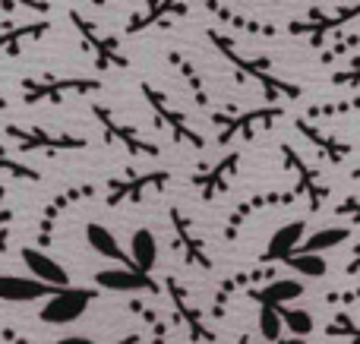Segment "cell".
<instances>
[{"mask_svg":"<svg viewBox=\"0 0 360 344\" xmlns=\"http://www.w3.org/2000/svg\"><path fill=\"white\" fill-rule=\"evenodd\" d=\"M205 38H209L212 48H215L218 54H221L224 60L237 70V79L240 82H247V79L256 82L269 101H281V105H285V101L300 98V86H294V82H288V79H278V76L272 73V67H269V57L240 54V51L234 48V41H231L224 32H218V29H205Z\"/></svg>","mask_w":360,"mask_h":344,"instance_id":"obj_1","label":"cell"},{"mask_svg":"<svg viewBox=\"0 0 360 344\" xmlns=\"http://www.w3.org/2000/svg\"><path fill=\"white\" fill-rule=\"evenodd\" d=\"M22 88V105H63L67 98L76 95H95L105 88L101 79H82V76H25L19 82Z\"/></svg>","mask_w":360,"mask_h":344,"instance_id":"obj_2","label":"cell"},{"mask_svg":"<svg viewBox=\"0 0 360 344\" xmlns=\"http://www.w3.org/2000/svg\"><path fill=\"white\" fill-rule=\"evenodd\" d=\"M143 98H146V105L152 107L155 124L162 126L174 143H184V145H190V149H205V136H199V133L193 130L190 120H186V114L180 111L162 88H155L152 82H143Z\"/></svg>","mask_w":360,"mask_h":344,"instance_id":"obj_3","label":"cell"},{"mask_svg":"<svg viewBox=\"0 0 360 344\" xmlns=\"http://www.w3.org/2000/svg\"><path fill=\"white\" fill-rule=\"evenodd\" d=\"M171 171H143V174H124V177H111L105 183V202L108 209H120V206H139L146 202L149 193H162L171 183Z\"/></svg>","mask_w":360,"mask_h":344,"instance_id":"obj_4","label":"cell"},{"mask_svg":"<svg viewBox=\"0 0 360 344\" xmlns=\"http://www.w3.org/2000/svg\"><path fill=\"white\" fill-rule=\"evenodd\" d=\"M360 16V0L351 6H310L304 19H291L288 22V35H310L313 44H323L329 35L342 32L348 22Z\"/></svg>","mask_w":360,"mask_h":344,"instance_id":"obj_5","label":"cell"},{"mask_svg":"<svg viewBox=\"0 0 360 344\" xmlns=\"http://www.w3.org/2000/svg\"><path fill=\"white\" fill-rule=\"evenodd\" d=\"M278 117H285V105H269V107H250V111H234L231 107L228 114L221 111H212L209 120L215 126H221V133H218V143L228 145L231 139H253L256 130H262V126L275 124Z\"/></svg>","mask_w":360,"mask_h":344,"instance_id":"obj_6","label":"cell"},{"mask_svg":"<svg viewBox=\"0 0 360 344\" xmlns=\"http://www.w3.org/2000/svg\"><path fill=\"white\" fill-rule=\"evenodd\" d=\"M70 22H73V29L79 32L82 44H86V51L95 57V63H98L101 70H124L130 67V60H127V54L120 51V41L114 35H108V32H101V25H95L89 16H82L79 10H70Z\"/></svg>","mask_w":360,"mask_h":344,"instance_id":"obj_7","label":"cell"},{"mask_svg":"<svg viewBox=\"0 0 360 344\" xmlns=\"http://www.w3.org/2000/svg\"><path fill=\"white\" fill-rule=\"evenodd\" d=\"M92 117L98 120L101 130H105V143L124 145V149L130 152V158H158V155H162V149H158L155 143H149V139H146L133 124H124V120H120L111 107L92 105Z\"/></svg>","mask_w":360,"mask_h":344,"instance_id":"obj_8","label":"cell"},{"mask_svg":"<svg viewBox=\"0 0 360 344\" xmlns=\"http://www.w3.org/2000/svg\"><path fill=\"white\" fill-rule=\"evenodd\" d=\"M4 133L22 152H51V155H60V152H82L89 145L82 136H73V133L41 130V126H16V124H10Z\"/></svg>","mask_w":360,"mask_h":344,"instance_id":"obj_9","label":"cell"},{"mask_svg":"<svg viewBox=\"0 0 360 344\" xmlns=\"http://www.w3.org/2000/svg\"><path fill=\"white\" fill-rule=\"evenodd\" d=\"M165 291H168L171 307H174V322L186 332V338H190L193 344H212L215 341V329H212L209 319H205V310H199L196 303L190 300V294L180 288L177 278H168V282H165Z\"/></svg>","mask_w":360,"mask_h":344,"instance_id":"obj_10","label":"cell"},{"mask_svg":"<svg viewBox=\"0 0 360 344\" xmlns=\"http://www.w3.org/2000/svg\"><path fill=\"white\" fill-rule=\"evenodd\" d=\"M95 297H98L95 288H63V291H57L54 297H48V303L41 307L38 319L48 322V326H70V322H76L92 307Z\"/></svg>","mask_w":360,"mask_h":344,"instance_id":"obj_11","label":"cell"},{"mask_svg":"<svg viewBox=\"0 0 360 344\" xmlns=\"http://www.w3.org/2000/svg\"><path fill=\"white\" fill-rule=\"evenodd\" d=\"M168 218H171V231H174V250L180 253V256H184V263L193 265V269L209 272V269H212L209 246H205L202 234L196 231L193 218H190V215H184L180 209H171Z\"/></svg>","mask_w":360,"mask_h":344,"instance_id":"obj_12","label":"cell"},{"mask_svg":"<svg viewBox=\"0 0 360 344\" xmlns=\"http://www.w3.org/2000/svg\"><path fill=\"white\" fill-rule=\"evenodd\" d=\"M281 155H285V168L291 171V174H297V187H294L297 196H307V209L319 212V209L326 206V199L332 196V187L319 177V171L313 168V164H307V158H300L288 143L281 145Z\"/></svg>","mask_w":360,"mask_h":344,"instance_id":"obj_13","label":"cell"},{"mask_svg":"<svg viewBox=\"0 0 360 344\" xmlns=\"http://www.w3.org/2000/svg\"><path fill=\"white\" fill-rule=\"evenodd\" d=\"M95 193H98V187H95V183H76V187L57 193L54 199H51L48 206L41 209V218H38V237H35L38 250H48V246L54 244V225H57V218H60L67 209H73L76 202L92 199Z\"/></svg>","mask_w":360,"mask_h":344,"instance_id":"obj_14","label":"cell"},{"mask_svg":"<svg viewBox=\"0 0 360 344\" xmlns=\"http://www.w3.org/2000/svg\"><path fill=\"white\" fill-rule=\"evenodd\" d=\"M294 199H300L297 190H285V193H281V190H272V193H256V196H250V199H243L240 206L228 215V221H224V240H237V237H240V227L250 221V215L266 212V209L291 206Z\"/></svg>","mask_w":360,"mask_h":344,"instance_id":"obj_15","label":"cell"},{"mask_svg":"<svg viewBox=\"0 0 360 344\" xmlns=\"http://www.w3.org/2000/svg\"><path fill=\"white\" fill-rule=\"evenodd\" d=\"M186 13V0H146L139 6V13H133L130 22L124 25L127 35H139V32H149L152 25H168L171 19L184 16Z\"/></svg>","mask_w":360,"mask_h":344,"instance_id":"obj_16","label":"cell"},{"mask_svg":"<svg viewBox=\"0 0 360 344\" xmlns=\"http://www.w3.org/2000/svg\"><path fill=\"white\" fill-rule=\"evenodd\" d=\"M237 168H240V152L231 149L224 158H218L215 164H209V168H205L202 174L193 177V183L199 187V196H202L205 202L215 199V196H221L224 190L231 187V180H234Z\"/></svg>","mask_w":360,"mask_h":344,"instance_id":"obj_17","label":"cell"},{"mask_svg":"<svg viewBox=\"0 0 360 344\" xmlns=\"http://www.w3.org/2000/svg\"><path fill=\"white\" fill-rule=\"evenodd\" d=\"M304 291H307V284H300L297 278H272V282L262 284V288H247V297L256 307L278 310V307H285L288 300L304 297Z\"/></svg>","mask_w":360,"mask_h":344,"instance_id":"obj_18","label":"cell"},{"mask_svg":"<svg viewBox=\"0 0 360 344\" xmlns=\"http://www.w3.org/2000/svg\"><path fill=\"white\" fill-rule=\"evenodd\" d=\"M294 126H297V133H300L304 139H310L313 149H316L319 155L326 158V161L345 164V161L351 158V143H345V139H338V136H332V133H326V130H319V126H313L307 117H297V120H294Z\"/></svg>","mask_w":360,"mask_h":344,"instance_id":"obj_19","label":"cell"},{"mask_svg":"<svg viewBox=\"0 0 360 344\" xmlns=\"http://www.w3.org/2000/svg\"><path fill=\"white\" fill-rule=\"evenodd\" d=\"M22 263L25 269L32 272V278L41 284H51V288H70V275L63 272V265H57V259H51L44 250H38V246H22Z\"/></svg>","mask_w":360,"mask_h":344,"instance_id":"obj_20","label":"cell"},{"mask_svg":"<svg viewBox=\"0 0 360 344\" xmlns=\"http://www.w3.org/2000/svg\"><path fill=\"white\" fill-rule=\"evenodd\" d=\"M307 231V221H291V225L278 227V231L272 234V240H269V246L262 250V265H275V263H288V259L297 253L300 246V237H304Z\"/></svg>","mask_w":360,"mask_h":344,"instance_id":"obj_21","label":"cell"},{"mask_svg":"<svg viewBox=\"0 0 360 344\" xmlns=\"http://www.w3.org/2000/svg\"><path fill=\"white\" fill-rule=\"evenodd\" d=\"M95 284L98 288H108V291H120V294H158V284L152 275H139V272H130V269H105L95 275Z\"/></svg>","mask_w":360,"mask_h":344,"instance_id":"obj_22","label":"cell"},{"mask_svg":"<svg viewBox=\"0 0 360 344\" xmlns=\"http://www.w3.org/2000/svg\"><path fill=\"white\" fill-rule=\"evenodd\" d=\"M60 288L41 284L35 278H22V275H0V300L6 303H32L41 297H54Z\"/></svg>","mask_w":360,"mask_h":344,"instance_id":"obj_23","label":"cell"},{"mask_svg":"<svg viewBox=\"0 0 360 344\" xmlns=\"http://www.w3.org/2000/svg\"><path fill=\"white\" fill-rule=\"evenodd\" d=\"M51 32L48 19H35V22H22V25H10V29H0V54L4 57H19L22 54L25 41H38Z\"/></svg>","mask_w":360,"mask_h":344,"instance_id":"obj_24","label":"cell"},{"mask_svg":"<svg viewBox=\"0 0 360 344\" xmlns=\"http://www.w3.org/2000/svg\"><path fill=\"white\" fill-rule=\"evenodd\" d=\"M262 278H269V269H253V272H240V275L224 278V282L218 284V291H215V300H212V307H209V316L212 319H221L231 297H234L240 288H247V284H259ZM269 282H272V278H269Z\"/></svg>","mask_w":360,"mask_h":344,"instance_id":"obj_25","label":"cell"},{"mask_svg":"<svg viewBox=\"0 0 360 344\" xmlns=\"http://www.w3.org/2000/svg\"><path fill=\"white\" fill-rule=\"evenodd\" d=\"M202 4H205V10L215 13V16L221 19L224 25H231L234 32H247V35H266V38L278 35V29H275V25L259 22V19H250V16H243V13L228 10V6H224L221 0H202Z\"/></svg>","mask_w":360,"mask_h":344,"instance_id":"obj_26","label":"cell"},{"mask_svg":"<svg viewBox=\"0 0 360 344\" xmlns=\"http://www.w3.org/2000/svg\"><path fill=\"white\" fill-rule=\"evenodd\" d=\"M168 63L174 67V73L180 76V82H186V88H190V95H193V101H196V107H209L212 101H209V92H205V79L199 76L196 63H193L190 57L184 54V51H171V54H168Z\"/></svg>","mask_w":360,"mask_h":344,"instance_id":"obj_27","label":"cell"},{"mask_svg":"<svg viewBox=\"0 0 360 344\" xmlns=\"http://www.w3.org/2000/svg\"><path fill=\"white\" fill-rule=\"evenodd\" d=\"M86 240H89V246H92L98 256H105V259H114V263H120L124 269H130L133 272V259L127 256L124 250H120V244H117V237H114L111 231H108L105 225H86Z\"/></svg>","mask_w":360,"mask_h":344,"instance_id":"obj_28","label":"cell"},{"mask_svg":"<svg viewBox=\"0 0 360 344\" xmlns=\"http://www.w3.org/2000/svg\"><path fill=\"white\" fill-rule=\"evenodd\" d=\"M130 259H133V272L139 275H149L158 263V244H155V234L149 227H139L130 240Z\"/></svg>","mask_w":360,"mask_h":344,"instance_id":"obj_29","label":"cell"},{"mask_svg":"<svg viewBox=\"0 0 360 344\" xmlns=\"http://www.w3.org/2000/svg\"><path fill=\"white\" fill-rule=\"evenodd\" d=\"M351 234H354V227H323V231L310 234V237H307L304 244L297 246V253H313V256H319V253L329 250V246L348 244Z\"/></svg>","mask_w":360,"mask_h":344,"instance_id":"obj_30","label":"cell"},{"mask_svg":"<svg viewBox=\"0 0 360 344\" xmlns=\"http://www.w3.org/2000/svg\"><path fill=\"white\" fill-rule=\"evenodd\" d=\"M130 310L146 322V329H149V344H171V326L155 313V310L146 307V303L136 300V297L130 300Z\"/></svg>","mask_w":360,"mask_h":344,"instance_id":"obj_31","label":"cell"},{"mask_svg":"<svg viewBox=\"0 0 360 344\" xmlns=\"http://www.w3.org/2000/svg\"><path fill=\"white\" fill-rule=\"evenodd\" d=\"M326 335H329V338H342L348 344H360V316L348 313V310H338V313L326 322Z\"/></svg>","mask_w":360,"mask_h":344,"instance_id":"obj_32","label":"cell"},{"mask_svg":"<svg viewBox=\"0 0 360 344\" xmlns=\"http://www.w3.org/2000/svg\"><path fill=\"white\" fill-rule=\"evenodd\" d=\"M278 319L294 338H304V335L313 332V316L307 313V310H291L285 303V307H278Z\"/></svg>","mask_w":360,"mask_h":344,"instance_id":"obj_33","label":"cell"},{"mask_svg":"<svg viewBox=\"0 0 360 344\" xmlns=\"http://www.w3.org/2000/svg\"><path fill=\"white\" fill-rule=\"evenodd\" d=\"M0 174L13 177V180H32V183L41 180V174H38L35 168H29V164L19 161V158H10L4 149H0Z\"/></svg>","mask_w":360,"mask_h":344,"instance_id":"obj_34","label":"cell"},{"mask_svg":"<svg viewBox=\"0 0 360 344\" xmlns=\"http://www.w3.org/2000/svg\"><path fill=\"white\" fill-rule=\"evenodd\" d=\"M285 265H291L294 272H300V275H307V278H323L326 272H329L326 269V259L313 256V253H294Z\"/></svg>","mask_w":360,"mask_h":344,"instance_id":"obj_35","label":"cell"},{"mask_svg":"<svg viewBox=\"0 0 360 344\" xmlns=\"http://www.w3.org/2000/svg\"><path fill=\"white\" fill-rule=\"evenodd\" d=\"M351 111H360V95L335 101V105H316L307 111V117H342V114H351Z\"/></svg>","mask_w":360,"mask_h":344,"instance_id":"obj_36","label":"cell"},{"mask_svg":"<svg viewBox=\"0 0 360 344\" xmlns=\"http://www.w3.org/2000/svg\"><path fill=\"white\" fill-rule=\"evenodd\" d=\"M256 326H259V335H262V338L278 344V335H281L278 310H266V307H259V319H256Z\"/></svg>","mask_w":360,"mask_h":344,"instance_id":"obj_37","label":"cell"},{"mask_svg":"<svg viewBox=\"0 0 360 344\" xmlns=\"http://www.w3.org/2000/svg\"><path fill=\"white\" fill-rule=\"evenodd\" d=\"M10 221H13V212L6 206V187L0 183V253L10 250Z\"/></svg>","mask_w":360,"mask_h":344,"instance_id":"obj_38","label":"cell"},{"mask_svg":"<svg viewBox=\"0 0 360 344\" xmlns=\"http://www.w3.org/2000/svg\"><path fill=\"white\" fill-rule=\"evenodd\" d=\"M354 48H360V32L357 35H348V38H342L338 44H332V48H326L323 51V57H319V63H332V60H338V57H345V54H351Z\"/></svg>","mask_w":360,"mask_h":344,"instance_id":"obj_39","label":"cell"},{"mask_svg":"<svg viewBox=\"0 0 360 344\" xmlns=\"http://www.w3.org/2000/svg\"><path fill=\"white\" fill-rule=\"evenodd\" d=\"M332 86H360V57L354 63H351L348 70H338V73H332Z\"/></svg>","mask_w":360,"mask_h":344,"instance_id":"obj_40","label":"cell"},{"mask_svg":"<svg viewBox=\"0 0 360 344\" xmlns=\"http://www.w3.org/2000/svg\"><path fill=\"white\" fill-rule=\"evenodd\" d=\"M335 215H342V218H351L354 225H360V199L357 196H348V199H342L335 209H332Z\"/></svg>","mask_w":360,"mask_h":344,"instance_id":"obj_41","label":"cell"},{"mask_svg":"<svg viewBox=\"0 0 360 344\" xmlns=\"http://www.w3.org/2000/svg\"><path fill=\"white\" fill-rule=\"evenodd\" d=\"M326 303H335V307H351V303H360V288L332 291V294H326Z\"/></svg>","mask_w":360,"mask_h":344,"instance_id":"obj_42","label":"cell"},{"mask_svg":"<svg viewBox=\"0 0 360 344\" xmlns=\"http://www.w3.org/2000/svg\"><path fill=\"white\" fill-rule=\"evenodd\" d=\"M0 6H4L6 13L16 10V6H25V10H35V13H48V0H0Z\"/></svg>","mask_w":360,"mask_h":344,"instance_id":"obj_43","label":"cell"},{"mask_svg":"<svg viewBox=\"0 0 360 344\" xmlns=\"http://www.w3.org/2000/svg\"><path fill=\"white\" fill-rule=\"evenodd\" d=\"M0 338H4L6 344H32V341H29V335H22L19 329H10V326L0 329Z\"/></svg>","mask_w":360,"mask_h":344,"instance_id":"obj_44","label":"cell"},{"mask_svg":"<svg viewBox=\"0 0 360 344\" xmlns=\"http://www.w3.org/2000/svg\"><path fill=\"white\" fill-rule=\"evenodd\" d=\"M54 344H101V341H92V338H86V335H67V338H60Z\"/></svg>","mask_w":360,"mask_h":344,"instance_id":"obj_45","label":"cell"},{"mask_svg":"<svg viewBox=\"0 0 360 344\" xmlns=\"http://www.w3.org/2000/svg\"><path fill=\"white\" fill-rule=\"evenodd\" d=\"M345 272H348V275H357L360 272V244L354 246V253H351V263H348V269Z\"/></svg>","mask_w":360,"mask_h":344,"instance_id":"obj_46","label":"cell"},{"mask_svg":"<svg viewBox=\"0 0 360 344\" xmlns=\"http://www.w3.org/2000/svg\"><path fill=\"white\" fill-rule=\"evenodd\" d=\"M117 344H139V335H124Z\"/></svg>","mask_w":360,"mask_h":344,"instance_id":"obj_47","label":"cell"},{"mask_svg":"<svg viewBox=\"0 0 360 344\" xmlns=\"http://www.w3.org/2000/svg\"><path fill=\"white\" fill-rule=\"evenodd\" d=\"M278 344H307V338H285V341H278Z\"/></svg>","mask_w":360,"mask_h":344,"instance_id":"obj_48","label":"cell"},{"mask_svg":"<svg viewBox=\"0 0 360 344\" xmlns=\"http://www.w3.org/2000/svg\"><path fill=\"white\" fill-rule=\"evenodd\" d=\"M351 180H357V183H360V168H354V171H351Z\"/></svg>","mask_w":360,"mask_h":344,"instance_id":"obj_49","label":"cell"},{"mask_svg":"<svg viewBox=\"0 0 360 344\" xmlns=\"http://www.w3.org/2000/svg\"><path fill=\"white\" fill-rule=\"evenodd\" d=\"M237 344H253V341H250V335H240V341Z\"/></svg>","mask_w":360,"mask_h":344,"instance_id":"obj_50","label":"cell"},{"mask_svg":"<svg viewBox=\"0 0 360 344\" xmlns=\"http://www.w3.org/2000/svg\"><path fill=\"white\" fill-rule=\"evenodd\" d=\"M4 107H6V98H4V95H0V111H4Z\"/></svg>","mask_w":360,"mask_h":344,"instance_id":"obj_51","label":"cell"},{"mask_svg":"<svg viewBox=\"0 0 360 344\" xmlns=\"http://www.w3.org/2000/svg\"><path fill=\"white\" fill-rule=\"evenodd\" d=\"M92 4H95V6H101V4H105V0H92Z\"/></svg>","mask_w":360,"mask_h":344,"instance_id":"obj_52","label":"cell"}]
</instances>
